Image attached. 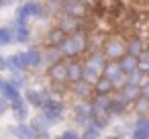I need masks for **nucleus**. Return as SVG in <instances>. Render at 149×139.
I'll list each match as a JSON object with an SVG mask.
<instances>
[{
    "label": "nucleus",
    "mask_w": 149,
    "mask_h": 139,
    "mask_svg": "<svg viewBox=\"0 0 149 139\" xmlns=\"http://www.w3.org/2000/svg\"><path fill=\"white\" fill-rule=\"evenodd\" d=\"M19 53H21V59H23L25 70H35V68H41V64L45 61L43 51H41L39 47H29V49L19 51Z\"/></svg>",
    "instance_id": "nucleus-5"
},
{
    "label": "nucleus",
    "mask_w": 149,
    "mask_h": 139,
    "mask_svg": "<svg viewBox=\"0 0 149 139\" xmlns=\"http://www.w3.org/2000/svg\"><path fill=\"white\" fill-rule=\"evenodd\" d=\"M6 61H8V72H19V70H25L23 59H21V53L6 55ZM25 72H27V70H25Z\"/></svg>",
    "instance_id": "nucleus-29"
},
{
    "label": "nucleus",
    "mask_w": 149,
    "mask_h": 139,
    "mask_svg": "<svg viewBox=\"0 0 149 139\" xmlns=\"http://www.w3.org/2000/svg\"><path fill=\"white\" fill-rule=\"evenodd\" d=\"M29 125L33 127V131H35V135H41V133H47L49 131V127H53L51 123H49V119L41 112V115H37V117H33V119H29Z\"/></svg>",
    "instance_id": "nucleus-18"
},
{
    "label": "nucleus",
    "mask_w": 149,
    "mask_h": 139,
    "mask_svg": "<svg viewBox=\"0 0 149 139\" xmlns=\"http://www.w3.org/2000/svg\"><path fill=\"white\" fill-rule=\"evenodd\" d=\"M127 106H129V102L127 100H123L118 94L116 96H112V104H110V117H120V115H125L127 112Z\"/></svg>",
    "instance_id": "nucleus-23"
},
{
    "label": "nucleus",
    "mask_w": 149,
    "mask_h": 139,
    "mask_svg": "<svg viewBox=\"0 0 149 139\" xmlns=\"http://www.w3.org/2000/svg\"><path fill=\"white\" fill-rule=\"evenodd\" d=\"M4 6H6V2H4V0H0V10H2Z\"/></svg>",
    "instance_id": "nucleus-40"
},
{
    "label": "nucleus",
    "mask_w": 149,
    "mask_h": 139,
    "mask_svg": "<svg viewBox=\"0 0 149 139\" xmlns=\"http://www.w3.org/2000/svg\"><path fill=\"white\" fill-rule=\"evenodd\" d=\"M100 135H102V131L98 129V127H94V125H86L84 127V133H82V139H100Z\"/></svg>",
    "instance_id": "nucleus-32"
},
{
    "label": "nucleus",
    "mask_w": 149,
    "mask_h": 139,
    "mask_svg": "<svg viewBox=\"0 0 149 139\" xmlns=\"http://www.w3.org/2000/svg\"><path fill=\"white\" fill-rule=\"evenodd\" d=\"M114 90H116L114 82L110 78H106V76H100L96 80V84H94V94H112Z\"/></svg>",
    "instance_id": "nucleus-19"
},
{
    "label": "nucleus",
    "mask_w": 149,
    "mask_h": 139,
    "mask_svg": "<svg viewBox=\"0 0 149 139\" xmlns=\"http://www.w3.org/2000/svg\"><path fill=\"white\" fill-rule=\"evenodd\" d=\"M108 139H120V137H118V135H112V137H108Z\"/></svg>",
    "instance_id": "nucleus-41"
},
{
    "label": "nucleus",
    "mask_w": 149,
    "mask_h": 139,
    "mask_svg": "<svg viewBox=\"0 0 149 139\" xmlns=\"http://www.w3.org/2000/svg\"><path fill=\"white\" fill-rule=\"evenodd\" d=\"M102 76V72L96 68V66H92L90 61H86L84 64V80L86 82H90V84H96V80Z\"/></svg>",
    "instance_id": "nucleus-27"
},
{
    "label": "nucleus",
    "mask_w": 149,
    "mask_h": 139,
    "mask_svg": "<svg viewBox=\"0 0 149 139\" xmlns=\"http://www.w3.org/2000/svg\"><path fill=\"white\" fill-rule=\"evenodd\" d=\"M45 39H47V45H61V43L68 39V35H65V31H61V29L55 25V27L47 33Z\"/></svg>",
    "instance_id": "nucleus-22"
},
{
    "label": "nucleus",
    "mask_w": 149,
    "mask_h": 139,
    "mask_svg": "<svg viewBox=\"0 0 149 139\" xmlns=\"http://www.w3.org/2000/svg\"><path fill=\"white\" fill-rule=\"evenodd\" d=\"M17 88H21V90H25V88H29V76L25 74V70H19V72H10V78H8Z\"/></svg>",
    "instance_id": "nucleus-25"
},
{
    "label": "nucleus",
    "mask_w": 149,
    "mask_h": 139,
    "mask_svg": "<svg viewBox=\"0 0 149 139\" xmlns=\"http://www.w3.org/2000/svg\"><path fill=\"white\" fill-rule=\"evenodd\" d=\"M13 115H15L17 123H25V121H29V104L25 102V104H21V106H15V108H13Z\"/></svg>",
    "instance_id": "nucleus-31"
},
{
    "label": "nucleus",
    "mask_w": 149,
    "mask_h": 139,
    "mask_svg": "<svg viewBox=\"0 0 149 139\" xmlns=\"http://www.w3.org/2000/svg\"><path fill=\"white\" fill-rule=\"evenodd\" d=\"M43 57H45V61L49 64V66H53V64H57V61H63V49L59 47V45H47L45 47V51H43Z\"/></svg>",
    "instance_id": "nucleus-17"
},
{
    "label": "nucleus",
    "mask_w": 149,
    "mask_h": 139,
    "mask_svg": "<svg viewBox=\"0 0 149 139\" xmlns=\"http://www.w3.org/2000/svg\"><path fill=\"white\" fill-rule=\"evenodd\" d=\"M8 110H10V102H8L2 94H0V117H4Z\"/></svg>",
    "instance_id": "nucleus-35"
},
{
    "label": "nucleus",
    "mask_w": 149,
    "mask_h": 139,
    "mask_svg": "<svg viewBox=\"0 0 149 139\" xmlns=\"http://www.w3.org/2000/svg\"><path fill=\"white\" fill-rule=\"evenodd\" d=\"M0 94H2L10 104H15V102H21L25 96H23V92H21V88H17L10 80H6L4 82V86H2V90H0Z\"/></svg>",
    "instance_id": "nucleus-13"
},
{
    "label": "nucleus",
    "mask_w": 149,
    "mask_h": 139,
    "mask_svg": "<svg viewBox=\"0 0 149 139\" xmlns=\"http://www.w3.org/2000/svg\"><path fill=\"white\" fill-rule=\"evenodd\" d=\"M8 70V61H6V55H0V72Z\"/></svg>",
    "instance_id": "nucleus-37"
},
{
    "label": "nucleus",
    "mask_w": 149,
    "mask_h": 139,
    "mask_svg": "<svg viewBox=\"0 0 149 139\" xmlns=\"http://www.w3.org/2000/svg\"><path fill=\"white\" fill-rule=\"evenodd\" d=\"M39 8H41V2H37V0H25L23 4L17 6L15 19L17 21H23V23H29V19H35L37 17Z\"/></svg>",
    "instance_id": "nucleus-4"
},
{
    "label": "nucleus",
    "mask_w": 149,
    "mask_h": 139,
    "mask_svg": "<svg viewBox=\"0 0 149 139\" xmlns=\"http://www.w3.org/2000/svg\"><path fill=\"white\" fill-rule=\"evenodd\" d=\"M47 76H49V80H51V82H55V84L68 82V64H65V61H57V64L49 66Z\"/></svg>",
    "instance_id": "nucleus-12"
},
{
    "label": "nucleus",
    "mask_w": 149,
    "mask_h": 139,
    "mask_svg": "<svg viewBox=\"0 0 149 139\" xmlns=\"http://www.w3.org/2000/svg\"><path fill=\"white\" fill-rule=\"evenodd\" d=\"M74 92L82 98V100H88L90 96H94V84L86 82V80H80L78 84H74Z\"/></svg>",
    "instance_id": "nucleus-21"
},
{
    "label": "nucleus",
    "mask_w": 149,
    "mask_h": 139,
    "mask_svg": "<svg viewBox=\"0 0 149 139\" xmlns=\"http://www.w3.org/2000/svg\"><path fill=\"white\" fill-rule=\"evenodd\" d=\"M147 78H149V72H147Z\"/></svg>",
    "instance_id": "nucleus-42"
},
{
    "label": "nucleus",
    "mask_w": 149,
    "mask_h": 139,
    "mask_svg": "<svg viewBox=\"0 0 149 139\" xmlns=\"http://www.w3.org/2000/svg\"><path fill=\"white\" fill-rule=\"evenodd\" d=\"M41 112L49 119V123H51V125H57V123L63 119V102L51 96V98H47V100H45V104H43Z\"/></svg>",
    "instance_id": "nucleus-3"
},
{
    "label": "nucleus",
    "mask_w": 149,
    "mask_h": 139,
    "mask_svg": "<svg viewBox=\"0 0 149 139\" xmlns=\"http://www.w3.org/2000/svg\"><path fill=\"white\" fill-rule=\"evenodd\" d=\"M53 139H82V135L78 133V131H74V129H65V131H61L57 137H53Z\"/></svg>",
    "instance_id": "nucleus-34"
},
{
    "label": "nucleus",
    "mask_w": 149,
    "mask_h": 139,
    "mask_svg": "<svg viewBox=\"0 0 149 139\" xmlns=\"http://www.w3.org/2000/svg\"><path fill=\"white\" fill-rule=\"evenodd\" d=\"M141 96H143V98H149V80L141 86Z\"/></svg>",
    "instance_id": "nucleus-36"
},
{
    "label": "nucleus",
    "mask_w": 149,
    "mask_h": 139,
    "mask_svg": "<svg viewBox=\"0 0 149 139\" xmlns=\"http://www.w3.org/2000/svg\"><path fill=\"white\" fill-rule=\"evenodd\" d=\"M88 61H90L92 66H96L100 72H104V68H106V64H108V57L104 55V51H102V49H96V51H92V53H90Z\"/></svg>",
    "instance_id": "nucleus-24"
},
{
    "label": "nucleus",
    "mask_w": 149,
    "mask_h": 139,
    "mask_svg": "<svg viewBox=\"0 0 149 139\" xmlns=\"http://www.w3.org/2000/svg\"><path fill=\"white\" fill-rule=\"evenodd\" d=\"M118 96L123 100H127L129 104L131 102H137L141 98V86H135V84H125L120 90H118Z\"/></svg>",
    "instance_id": "nucleus-16"
},
{
    "label": "nucleus",
    "mask_w": 149,
    "mask_h": 139,
    "mask_svg": "<svg viewBox=\"0 0 149 139\" xmlns=\"http://www.w3.org/2000/svg\"><path fill=\"white\" fill-rule=\"evenodd\" d=\"M8 133H10L13 137H17V139H37V135H35L33 127L29 125V121L10 125V127H8Z\"/></svg>",
    "instance_id": "nucleus-10"
},
{
    "label": "nucleus",
    "mask_w": 149,
    "mask_h": 139,
    "mask_svg": "<svg viewBox=\"0 0 149 139\" xmlns=\"http://www.w3.org/2000/svg\"><path fill=\"white\" fill-rule=\"evenodd\" d=\"M6 2V6H10V4H17V0H4Z\"/></svg>",
    "instance_id": "nucleus-38"
},
{
    "label": "nucleus",
    "mask_w": 149,
    "mask_h": 139,
    "mask_svg": "<svg viewBox=\"0 0 149 139\" xmlns=\"http://www.w3.org/2000/svg\"><path fill=\"white\" fill-rule=\"evenodd\" d=\"M74 117H76V123H80V125H88V121L94 117V108H92V100L88 98V100H82V102H78L76 106H74Z\"/></svg>",
    "instance_id": "nucleus-7"
},
{
    "label": "nucleus",
    "mask_w": 149,
    "mask_h": 139,
    "mask_svg": "<svg viewBox=\"0 0 149 139\" xmlns=\"http://www.w3.org/2000/svg\"><path fill=\"white\" fill-rule=\"evenodd\" d=\"M129 139H149V115H139L133 123V133Z\"/></svg>",
    "instance_id": "nucleus-8"
},
{
    "label": "nucleus",
    "mask_w": 149,
    "mask_h": 139,
    "mask_svg": "<svg viewBox=\"0 0 149 139\" xmlns=\"http://www.w3.org/2000/svg\"><path fill=\"white\" fill-rule=\"evenodd\" d=\"M118 64H120V68H123L125 74H131V72L139 70V57H137V55H131V53H125V55L118 59Z\"/></svg>",
    "instance_id": "nucleus-20"
},
{
    "label": "nucleus",
    "mask_w": 149,
    "mask_h": 139,
    "mask_svg": "<svg viewBox=\"0 0 149 139\" xmlns=\"http://www.w3.org/2000/svg\"><path fill=\"white\" fill-rule=\"evenodd\" d=\"M102 51L108 59H120L127 53V41L120 37H108V39H104Z\"/></svg>",
    "instance_id": "nucleus-2"
},
{
    "label": "nucleus",
    "mask_w": 149,
    "mask_h": 139,
    "mask_svg": "<svg viewBox=\"0 0 149 139\" xmlns=\"http://www.w3.org/2000/svg\"><path fill=\"white\" fill-rule=\"evenodd\" d=\"M13 33H15V43H19V45H25L31 39V27H29V23L17 21V19H13Z\"/></svg>",
    "instance_id": "nucleus-9"
},
{
    "label": "nucleus",
    "mask_w": 149,
    "mask_h": 139,
    "mask_svg": "<svg viewBox=\"0 0 149 139\" xmlns=\"http://www.w3.org/2000/svg\"><path fill=\"white\" fill-rule=\"evenodd\" d=\"M23 96H25L27 104L33 106V108H43L45 100L51 98V94L47 90H35V88H25V94Z\"/></svg>",
    "instance_id": "nucleus-6"
},
{
    "label": "nucleus",
    "mask_w": 149,
    "mask_h": 139,
    "mask_svg": "<svg viewBox=\"0 0 149 139\" xmlns=\"http://www.w3.org/2000/svg\"><path fill=\"white\" fill-rule=\"evenodd\" d=\"M135 110L139 112V115H147V110H149V98H139L137 102H135Z\"/></svg>",
    "instance_id": "nucleus-33"
},
{
    "label": "nucleus",
    "mask_w": 149,
    "mask_h": 139,
    "mask_svg": "<svg viewBox=\"0 0 149 139\" xmlns=\"http://www.w3.org/2000/svg\"><path fill=\"white\" fill-rule=\"evenodd\" d=\"M59 47L63 49V55H65V57H78L80 53H84V51L90 47V39L86 37V33L78 31L76 35H70Z\"/></svg>",
    "instance_id": "nucleus-1"
},
{
    "label": "nucleus",
    "mask_w": 149,
    "mask_h": 139,
    "mask_svg": "<svg viewBox=\"0 0 149 139\" xmlns=\"http://www.w3.org/2000/svg\"><path fill=\"white\" fill-rule=\"evenodd\" d=\"M57 27L61 31H65V35H76L78 31H82V19H74V17H68L63 15L59 21H57Z\"/></svg>",
    "instance_id": "nucleus-11"
},
{
    "label": "nucleus",
    "mask_w": 149,
    "mask_h": 139,
    "mask_svg": "<svg viewBox=\"0 0 149 139\" xmlns=\"http://www.w3.org/2000/svg\"><path fill=\"white\" fill-rule=\"evenodd\" d=\"M15 43V33L10 27H0V47H6Z\"/></svg>",
    "instance_id": "nucleus-30"
},
{
    "label": "nucleus",
    "mask_w": 149,
    "mask_h": 139,
    "mask_svg": "<svg viewBox=\"0 0 149 139\" xmlns=\"http://www.w3.org/2000/svg\"><path fill=\"white\" fill-rule=\"evenodd\" d=\"M4 82H6V80H4L2 76H0V90H2V86H4Z\"/></svg>",
    "instance_id": "nucleus-39"
},
{
    "label": "nucleus",
    "mask_w": 149,
    "mask_h": 139,
    "mask_svg": "<svg viewBox=\"0 0 149 139\" xmlns=\"http://www.w3.org/2000/svg\"><path fill=\"white\" fill-rule=\"evenodd\" d=\"M63 15L74 17V19H82L86 15V6L82 4V0H65L63 2Z\"/></svg>",
    "instance_id": "nucleus-14"
},
{
    "label": "nucleus",
    "mask_w": 149,
    "mask_h": 139,
    "mask_svg": "<svg viewBox=\"0 0 149 139\" xmlns=\"http://www.w3.org/2000/svg\"><path fill=\"white\" fill-rule=\"evenodd\" d=\"M145 51V43H143V39H139V37H133V39H129L127 41V53H131V55H141Z\"/></svg>",
    "instance_id": "nucleus-26"
},
{
    "label": "nucleus",
    "mask_w": 149,
    "mask_h": 139,
    "mask_svg": "<svg viewBox=\"0 0 149 139\" xmlns=\"http://www.w3.org/2000/svg\"><path fill=\"white\" fill-rule=\"evenodd\" d=\"M149 78H147V74L145 72H141V70H135V72H131V74H127V84H135V86H143L145 82H147Z\"/></svg>",
    "instance_id": "nucleus-28"
},
{
    "label": "nucleus",
    "mask_w": 149,
    "mask_h": 139,
    "mask_svg": "<svg viewBox=\"0 0 149 139\" xmlns=\"http://www.w3.org/2000/svg\"><path fill=\"white\" fill-rule=\"evenodd\" d=\"M80 80H84V64L78 59L68 61V82L78 84Z\"/></svg>",
    "instance_id": "nucleus-15"
}]
</instances>
